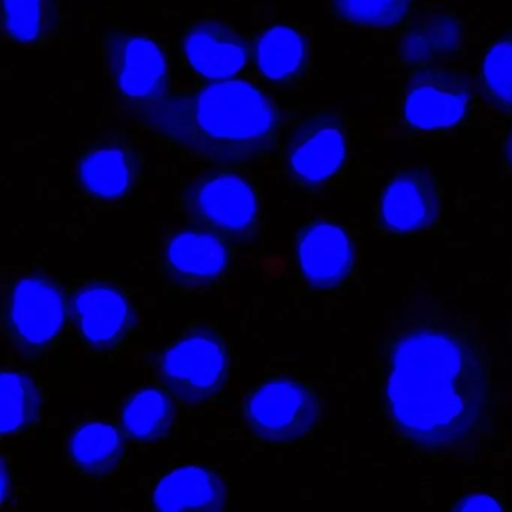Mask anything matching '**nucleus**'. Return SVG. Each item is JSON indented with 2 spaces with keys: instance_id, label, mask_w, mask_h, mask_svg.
I'll return each mask as SVG.
<instances>
[{
  "instance_id": "1",
  "label": "nucleus",
  "mask_w": 512,
  "mask_h": 512,
  "mask_svg": "<svg viewBox=\"0 0 512 512\" xmlns=\"http://www.w3.org/2000/svg\"><path fill=\"white\" fill-rule=\"evenodd\" d=\"M385 403L397 433L419 451H473L493 416L484 355L454 329L413 326L389 346Z\"/></svg>"
},
{
  "instance_id": "2",
  "label": "nucleus",
  "mask_w": 512,
  "mask_h": 512,
  "mask_svg": "<svg viewBox=\"0 0 512 512\" xmlns=\"http://www.w3.org/2000/svg\"><path fill=\"white\" fill-rule=\"evenodd\" d=\"M142 119L167 145L196 160L248 164L271 152L280 133L275 101L242 80H221L199 91L167 95Z\"/></svg>"
},
{
  "instance_id": "3",
  "label": "nucleus",
  "mask_w": 512,
  "mask_h": 512,
  "mask_svg": "<svg viewBox=\"0 0 512 512\" xmlns=\"http://www.w3.org/2000/svg\"><path fill=\"white\" fill-rule=\"evenodd\" d=\"M181 206L197 226L236 244L256 233L259 196L241 173L209 170L194 176L182 187Z\"/></svg>"
},
{
  "instance_id": "4",
  "label": "nucleus",
  "mask_w": 512,
  "mask_h": 512,
  "mask_svg": "<svg viewBox=\"0 0 512 512\" xmlns=\"http://www.w3.org/2000/svg\"><path fill=\"white\" fill-rule=\"evenodd\" d=\"M158 377L185 406L211 403L226 383L229 355L223 338L206 325L182 332L158 359Z\"/></svg>"
},
{
  "instance_id": "5",
  "label": "nucleus",
  "mask_w": 512,
  "mask_h": 512,
  "mask_svg": "<svg viewBox=\"0 0 512 512\" xmlns=\"http://www.w3.org/2000/svg\"><path fill=\"white\" fill-rule=\"evenodd\" d=\"M67 320L64 293L44 275L17 278L5 293L4 328L23 356L40 358L61 340Z\"/></svg>"
},
{
  "instance_id": "6",
  "label": "nucleus",
  "mask_w": 512,
  "mask_h": 512,
  "mask_svg": "<svg viewBox=\"0 0 512 512\" xmlns=\"http://www.w3.org/2000/svg\"><path fill=\"white\" fill-rule=\"evenodd\" d=\"M248 430L269 445L298 443L319 424L320 406L316 394L298 380H268L257 386L244 404Z\"/></svg>"
},
{
  "instance_id": "7",
  "label": "nucleus",
  "mask_w": 512,
  "mask_h": 512,
  "mask_svg": "<svg viewBox=\"0 0 512 512\" xmlns=\"http://www.w3.org/2000/svg\"><path fill=\"white\" fill-rule=\"evenodd\" d=\"M347 155L344 121L334 110H317L287 134L283 167L287 179L302 190L328 184L343 169Z\"/></svg>"
},
{
  "instance_id": "8",
  "label": "nucleus",
  "mask_w": 512,
  "mask_h": 512,
  "mask_svg": "<svg viewBox=\"0 0 512 512\" xmlns=\"http://www.w3.org/2000/svg\"><path fill=\"white\" fill-rule=\"evenodd\" d=\"M142 175V149L134 137L121 131L85 143L74 167L80 193L98 205L127 200L139 187Z\"/></svg>"
},
{
  "instance_id": "9",
  "label": "nucleus",
  "mask_w": 512,
  "mask_h": 512,
  "mask_svg": "<svg viewBox=\"0 0 512 512\" xmlns=\"http://www.w3.org/2000/svg\"><path fill=\"white\" fill-rule=\"evenodd\" d=\"M103 49L110 76L124 103L143 112L169 95V62L155 41L112 31L104 35Z\"/></svg>"
},
{
  "instance_id": "10",
  "label": "nucleus",
  "mask_w": 512,
  "mask_h": 512,
  "mask_svg": "<svg viewBox=\"0 0 512 512\" xmlns=\"http://www.w3.org/2000/svg\"><path fill=\"white\" fill-rule=\"evenodd\" d=\"M70 314L80 341L94 355H116L136 331L130 299L109 281H88L77 287L70 298Z\"/></svg>"
},
{
  "instance_id": "11",
  "label": "nucleus",
  "mask_w": 512,
  "mask_h": 512,
  "mask_svg": "<svg viewBox=\"0 0 512 512\" xmlns=\"http://www.w3.org/2000/svg\"><path fill=\"white\" fill-rule=\"evenodd\" d=\"M472 109V88L463 74L448 68H422L404 86V122L419 133L458 127Z\"/></svg>"
},
{
  "instance_id": "12",
  "label": "nucleus",
  "mask_w": 512,
  "mask_h": 512,
  "mask_svg": "<svg viewBox=\"0 0 512 512\" xmlns=\"http://www.w3.org/2000/svg\"><path fill=\"white\" fill-rule=\"evenodd\" d=\"M226 242L211 230H182L164 248L161 275L173 292H206L223 281L229 271Z\"/></svg>"
},
{
  "instance_id": "13",
  "label": "nucleus",
  "mask_w": 512,
  "mask_h": 512,
  "mask_svg": "<svg viewBox=\"0 0 512 512\" xmlns=\"http://www.w3.org/2000/svg\"><path fill=\"white\" fill-rule=\"evenodd\" d=\"M439 184L424 169H409L389 181L380 199L379 223L395 235H415L439 220Z\"/></svg>"
},
{
  "instance_id": "14",
  "label": "nucleus",
  "mask_w": 512,
  "mask_h": 512,
  "mask_svg": "<svg viewBox=\"0 0 512 512\" xmlns=\"http://www.w3.org/2000/svg\"><path fill=\"white\" fill-rule=\"evenodd\" d=\"M298 260L305 281L313 289H334L352 272V242L341 227L316 221L299 235Z\"/></svg>"
},
{
  "instance_id": "15",
  "label": "nucleus",
  "mask_w": 512,
  "mask_h": 512,
  "mask_svg": "<svg viewBox=\"0 0 512 512\" xmlns=\"http://www.w3.org/2000/svg\"><path fill=\"white\" fill-rule=\"evenodd\" d=\"M188 64L208 80H229L247 64V44L235 29L218 22L193 26L184 38Z\"/></svg>"
},
{
  "instance_id": "16",
  "label": "nucleus",
  "mask_w": 512,
  "mask_h": 512,
  "mask_svg": "<svg viewBox=\"0 0 512 512\" xmlns=\"http://www.w3.org/2000/svg\"><path fill=\"white\" fill-rule=\"evenodd\" d=\"M227 503V484L221 476L203 467L188 466L164 476L154 493L152 505L163 512L221 511Z\"/></svg>"
},
{
  "instance_id": "17",
  "label": "nucleus",
  "mask_w": 512,
  "mask_h": 512,
  "mask_svg": "<svg viewBox=\"0 0 512 512\" xmlns=\"http://www.w3.org/2000/svg\"><path fill=\"white\" fill-rule=\"evenodd\" d=\"M254 61L268 82L292 85L307 68V41L289 26H274L257 40Z\"/></svg>"
},
{
  "instance_id": "18",
  "label": "nucleus",
  "mask_w": 512,
  "mask_h": 512,
  "mask_svg": "<svg viewBox=\"0 0 512 512\" xmlns=\"http://www.w3.org/2000/svg\"><path fill=\"white\" fill-rule=\"evenodd\" d=\"M125 454V443L115 425L88 422L70 437L68 455L83 475L104 478L115 472Z\"/></svg>"
},
{
  "instance_id": "19",
  "label": "nucleus",
  "mask_w": 512,
  "mask_h": 512,
  "mask_svg": "<svg viewBox=\"0 0 512 512\" xmlns=\"http://www.w3.org/2000/svg\"><path fill=\"white\" fill-rule=\"evenodd\" d=\"M61 26L59 0H4L5 38L20 46L49 43Z\"/></svg>"
},
{
  "instance_id": "20",
  "label": "nucleus",
  "mask_w": 512,
  "mask_h": 512,
  "mask_svg": "<svg viewBox=\"0 0 512 512\" xmlns=\"http://www.w3.org/2000/svg\"><path fill=\"white\" fill-rule=\"evenodd\" d=\"M173 424L175 406L172 398L157 388L137 392L122 410L125 433L137 442H158L172 431Z\"/></svg>"
},
{
  "instance_id": "21",
  "label": "nucleus",
  "mask_w": 512,
  "mask_h": 512,
  "mask_svg": "<svg viewBox=\"0 0 512 512\" xmlns=\"http://www.w3.org/2000/svg\"><path fill=\"white\" fill-rule=\"evenodd\" d=\"M41 412V394L34 380L26 374L2 373V433L28 430Z\"/></svg>"
},
{
  "instance_id": "22",
  "label": "nucleus",
  "mask_w": 512,
  "mask_h": 512,
  "mask_svg": "<svg viewBox=\"0 0 512 512\" xmlns=\"http://www.w3.org/2000/svg\"><path fill=\"white\" fill-rule=\"evenodd\" d=\"M482 91L488 103L503 113H512V29L500 35L482 62Z\"/></svg>"
},
{
  "instance_id": "23",
  "label": "nucleus",
  "mask_w": 512,
  "mask_h": 512,
  "mask_svg": "<svg viewBox=\"0 0 512 512\" xmlns=\"http://www.w3.org/2000/svg\"><path fill=\"white\" fill-rule=\"evenodd\" d=\"M332 13L353 26L373 29H389L400 25L413 0H329Z\"/></svg>"
},
{
  "instance_id": "24",
  "label": "nucleus",
  "mask_w": 512,
  "mask_h": 512,
  "mask_svg": "<svg viewBox=\"0 0 512 512\" xmlns=\"http://www.w3.org/2000/svg\"><path fill=\"white\" fill-rule=\"evenodd\" d=\"M458 511H499L502 506L496 502L491 496L487 494H475V496L466 497L461 500L460 505L457 506Z\"/></svg>"
},
{
  "instance_id": "25",
  "label": "nucleus",
  "mask_w": 512,
  "mask_h": 512,
  "mask_svg": "<svg viewBox=\"0 0 512 512\" xmlns=\"http://www.w3.org/2000/svg\"><path fill=\"white\" fill-rule=\"evenodd\" d=\"M505 158L506 161H508L509 167L512 169V128L511 131H509L508 137H506Z\"/></svg>"
}]
</instances>
